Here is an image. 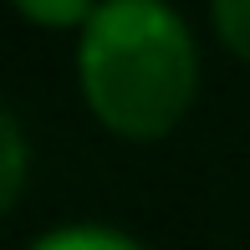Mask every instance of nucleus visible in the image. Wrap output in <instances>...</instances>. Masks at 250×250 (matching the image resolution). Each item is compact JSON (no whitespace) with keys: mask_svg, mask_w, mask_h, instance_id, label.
<instances>
[{"mask_svg":"<svg viewBox=\"0 0 250 250\" xmlns=\"http://www.w3.org/2000/svg\"><path fill=\"white\" fill-rule=\"evenodd\" d=\"M21 16H31L36 26H77V21H92L97 5L92 0H16Z\"/></svg>","mask_w":250,"mask_h":250,"instance_id":"obj_3","label":"nucleus"},{"mask_svg":"<svg viewBox=\"0 0 250 250\" xmlns=\"http://www.w3.org/2000/svg\"><path fill=\"white\" fill-rule=\"evenodd\" d=\"M214 26L225 46L250 62V0H214Z\"/></svg>","mask_w":250,"mask_h":250,"instance_id":"obj_4","label":"nucleus"},{"mask_svg":"<svg viewBox=\"0 0 250 250\" xmlns=\"http://www.w3.org/2000/svg\"><path fill=\"white\" fill-rule=\"evenodd\" d=\"M36 250H138L128 235H112V230H97V225H72V230H56L46 235Z\"/></svg>","mask_w":250,"mask_h":250,"instance_id":"obj_2","label":"nucleus"},{"mask_svg":"<svg viewBox=\"0 0 250 250\" xmlns=\"http://www.w3.org/2000/svg\"><path fill=\"white\" fill-rule=\"evenodd\" d=\"M5 204H16L21 194V168H26V148H21V128H16V118H5Z\"/></svg>","mask_w":250,"mask_h":250,"instance_id":"obj_5","label":"nucleus"},{"mask_svg":"<svg viewBox=\"0 0 250 250\" xmlns=\"http://www.w3.org/2000/svg\"><path fill=\"white\" fill-rule=\"evenodd\" d=\"M199 62L164 0H107L82 36V92L123 138H164L194 102Z\"/></svg>","mask_w":250,"mask_h":250,"instance_id":"obj_1","label":"nucleus"}]
</instances>
